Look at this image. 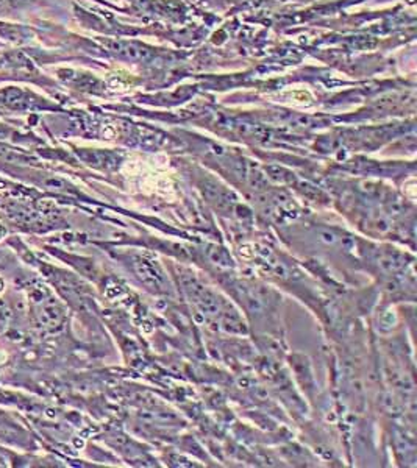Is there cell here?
I'll list each match as a JSON object with an SVG mask.
<instances>
[{
	"mask_svg": "<svg viewBox=\"0 0 417 468\" xmlns=\"http://www.w3.org/2000/svg\"><path fill=\"white\" fill-rule=\"evenodd\" d=\"M61 317L63 315H61V311H59L57 304H50V302L41 304V308H39V320H41V324L44 326L52 328L54 324H59L61 322Z\"/></svg>",
	"mask_w": 417,
	"mask_h": 468,
	"instance_id": "obj_1",
	"label": "cell"
},
{
	"mask_svg": "<svg viewBox=\"0 0 417 468\" xmlns=\"http://www.w3.org/2000/svg\"><path fill=\"white\" fill-rule=\"evenodd\" d=\"M121 54L125 55V57H129L132 59H141L145 58L149 52L144 50V48H136V46H123V50H121Z\"/></svg>",
	"mask_w": 417,
	"mask_h": 468,
	"instance_id": "obj_2",
	"label": "cell"
}]
</instances>
